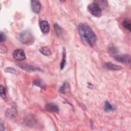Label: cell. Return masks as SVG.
<instances>
[{"label": "cell", "mask_w": 131, "mask_h": 131, "mask_svg": "<svg viewBox=\"0 0 131 131\" xmlns=\"http://www.w3.org/2000/svg\"><path fill=\"white\" fill-rule=\"evenodd\" d=\"M78 31L80 36L88 44L93 47L97 40V36L91 28L86 24H81L78 26Z\"/></svg>", "instance_id": "6da1fadb"}, {"label": "cell", "mask_w": 131, "mask_h": 131, "mask_svg": "<svg viewBox=\"0 0 131 131\" xmlns=\"http://www.w3.org/2000/svg\"><path fill=\"white\" fill-rule=\"evenodd\" d=\"M19 40L26 45H30L34 41V37L29 31H24L19 34Z\"/></svg>", "instance_id": "7a4b0ae2"}, {"label": "cell", "mask_w": 131, "mask_h": 131, "mask_svg": "<svg viewBox=\"0 0 131 131\" xmlns=\"http://www.w3.org/2000/svg\"><path fill=\"white\" fill-rule=\"evenodd\" d=\"M89 12L94 16L100 17L101 15V6L96 2H93L90 4L88 6Z\"/></svg>", "instance_id": "3957f363"}, {"label": "cell", "mask_w": 131, "mask_h": 131, "mask_svg": "<svg viewBox=\"0 0 131 131\" xmlns=\"http://www.w3.org/2000/svg\"><path fill=\"white\" fill-rule=\"evenodd\" d=\"M13 58L17 60H24L26 58V54L24 50L20 49H17L13 52Z\"/></svg>", "instance_id": "277c9868"}, {"label": "cell", "mask_w": 131, "mask_h": 131, "mask_svg": "<svg viewBox=\"0 0 131 131\" xmlns=\"http://www.w3.org/2000/svg\"><path fill=\"white\" fill-rule=\"evenodd\" d=\"M18 66L20 68L23 69L25 71H26L27 72H34V71H41V69L40 68L33 66L31 65H29L27 64H22V63H18Z\"/></svg>", "instance_id": "5b68a950"}, {"label": "cell", "mask_w": 131, "mask_h": 131, "mask_svg": "<svg viewBox=\"0 0 131 131\" xmlns=\"http://www.w3.org/2000/svg\"><path fill=\"white\" fill-rule=\"evenodd\" d=\"M114 58L121 63L128 64L130 62V56L127 54L117 55L114 56Z\"/></svg>", "instance_id": "8992f818"}, {"label": "cell", "mask_w": 131, "mask_h": 131, "mask_svg": "<svg viewBox=\"0 0 131 131\" xmlns=\"http://www.w3.org/2000/svg\"><path fill=\"white\" fill-rule=\"evenodd\" d=\"M45 108L47 111L52 113H58L59 108L58 106L53 103H48L45 105Z\"/></svg>", "instance_id": "52a82bcc"}, {"label": "cell", "mask_w": 131, "mask_h": 131, "mask_svg": "<svg viewBox=\"0 0 131 131\" xmlns=\"http://www.w3.org/2000/svg\"><path fill=\"white\" fill-rule=\"evenodd\" d=\"M31 9L35 13H38L41 9L40 3L37 1H32L31 2Z\"/></svg>", "instance_id": "ba28073f"}, {"label": "cell", "mask_w": 131, "mask_h": 131, "mask_svg": "<svg viewBox=\"0 0 131 131\" xmlns=\"http://www.w3.org/2000/svg\"><path fill=\"white\" fill-rule=\"evenodd\" d=\"M40 30L43 33H48L50 30V26L48 22L46 20H41L39 23Z\"/></svg>", "instance_id": "9c48e42d"}, {"label": "cell", "mask_w": 131, "mask_h": 131, "mask_svg": "<svg viewBox=\"0 0 131 131\" xmlns=\"http://www.w3.org/2000/svg\"><path fill=\"white\" fill-rule=\"evenodd\" d=\"M103 67L107 69L111 70H113V71H119L121 70L122 68L121 67L114 64L111 62H106L104 63Z\"/></svg>", "instance_id": "30bf717a"}, {"label": "cell", "mask_w": 131, "mask_h": 131, "mask_svg": "<svg viewBox=\"0 0 131 131\" xmlns=\"http://www.w3.org/2000/svg\"><path fill=\"white\" fill-rule=\"evenodd\" d=\"M103 109L104 110V111L105 112H111V111H113L114 110H115L116 107L115 106L112 105L110 103V102L107 101H105L104 102V106H103Z\"/></svg>", "instance_id": "8fae6325"}, {"label": "cell", "mask_w": 131, "mask_h": 131, "mask_svg": "<svg viewBox=\"0 0 131 131\" xmlns=\"http://www.w3.org/2000/svg\"><path fill=\"white\" fill-rule=\"evenodd\" d=\"M33 83L34 85L38 86L42 89L45 90L46 89V84L44 83V82L40 79H35L33 81Z\"/></svg>", "instance_id": "7c38bea8"}, {"label": "cell", "mask_w": 131, "mask_h": 131, "mask_svg": "<svg viewBox=\"0 0 131 131\" xmlns=\"http://www.w3.org/2000/svg\"><path fill=\"white\" fill-rule=\"evenodd\" d=\"M39 51L42 54L46 56H49L51 54L50 49L47 47H42L39 49Z\"/></svg>", "instance_id": "4fadbf2b"}, {"label": "cell", "mask_w": 131, "mask_h": 131, "mask_svg": "<svg viewBox=\"0 0 131 131\" xmlns=\"http://www.w3.org/2000/svg\"><path fill=\"white\" fill-rule=\"evenodd\" d=\"M122 26L126 29L129 30V31H131V23L130 19L128 18L124 19L122 22Z\"/></svg>", "instance_id": "5bb4252c"}, {"label": "cell", "mask_w": 131, "mask_h": 131, "mask_svg": "<svg viewBox=\"0 0 131 131\" xmlns=\"http://www.w3.org/2000/svg\"><path fill=\"white\" fill-rule=\"evenodd\" d=\"M66 62V52L65 49L63 48V51H62V59L60 64L61 70H62L64 68Z\"/></svg>", "instance_id": "9a60e30c"}, {"label": "cell", "mask_w": 131, "mask_h": 131, "mask_svg": "<svg viewBox=\"0 0 131 131\" xmlns=\"http://www.w3.org/2000/svg\"><path fill=\"white\" fill-rule=\"evenodd\" d=\"M69 84L67 82H64L63 85L59 89V92L62 94H66L69 90Z\"/></svg>", "instance_id": "2e32d148"}, {"label": "cell", "mask_w": 131, "mask_h": 131, "mask_svg": "<svg viewBox=\"0 0 131 131\" xmlns=\"http://www.w3.org/2000/svg\"><path fill=\"white\" fill-rule=\"evenodd\" d=\"M54 30H55V31L56 32V35L58 36H61L62 35V33L61 28L58 24H54Z\"/></svg>", "instance_id": "e0dca14e"}, {"label": "cell", "mask_w": 131, "mask_h": 131, "mask_svg": "<svg viewBox=\"0 0 131 131\" xmlns=\"http://www.w3.org/2000/svg\"><path fill=\"white\" fill-rule=\"evenodd\" d=\"M0 94L1 97L3 99L6 100V89L3 85H1L0 88Z\"/></svg>", "instance_id": "ac0fdd59"}, {"label": "cell", "mask_w": 131, "mask_h": 131, "mask_svg": "<svg viewBox=\"0 0 131 131\" xmlns=\"http://www.w3.org/2000/svg\"><path fill=\"white\" fill-rule=\"evenodd\" d=\"M16 109L14 108L13 107V108H11V110H8L6 112V116L8 117H13L14 115H15V114L16 113Z\"/></svg>", "instance_id": "d6986e66"}, {"label": "cell", "mask_w": 131, "mask_h": 131, "mask_svg": "<svg viewBox=\"0 0 131 131\" xmlns=\"http://www.w3.org/2000/svg\"><path fill=\"white\" fill-rule=\"evenodd\" d=\"M4 71L6 73H11V74H15L16 73V71L15 70V69L13 68H11V67H8L5 69Z\"/></svg>", "instance_id": "ffe728a7"}, {"label": "cell", "mask_w": 131, "mask_h": 131, "mask_svg": "<svg viewBox=\"0 0 131 131\" xmlns=\"http://www.w3.org/2000/svg\"><path fill=\"white\" fill-rule=\"evenodd\" d=\"M0 39H1V42H3L4 41H5L6 39V35L3 33V32H1V36H0Z\"/></svg>", "instance_id": "44dd1931"}, {"label": "cell", "mask_w": 131, "mask_h": 131, "mask_svg": "<svg viewBox=\"0 0 131 131\" xmlns=\"http://www.w3.org/2000/svg\"><path fill=\"white\" fill-rule=\"evenodd\" d=\"M3 50H4V53H6L7 51V49L6 47L3 46H1V52L2 53H3Z\"/></svg>", "instance_id": "7402d4cb"}]
</instances>
